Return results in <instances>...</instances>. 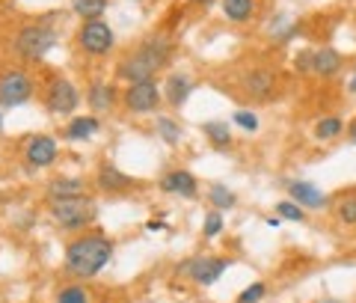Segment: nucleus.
Returning <instances> with one entry per match:
<instances>
[{
  "mask_svg": "<svg viewBox=\"0 0 356 303\" xmlns=\"http://www.w3.org/2000/svg\"><path fill=\"white\" fill-rule=\"evenodd\" d=\"M158 72H161L158 65H154L146 54L137 48V54H131V57H125L119 63L116 77H119V81H128V84H143V81H152Z\"/></svg>",
  "mask_w": 356,
  "mask_h": 303,
  "instance_id": "1a4fd4ad",
  "label": "nucleus"
},
{
  "mask_svg": "<svg viewBox=\"0 0 356 303\" xmlns=\"http://www.w3.org/2000/svg\"><path fill=\"white\" fill-rule=\"evenodd\" d=\"M344 131H348V122L341 116H321L315 122V128H312V137L318 143H332V140H339Z\"/></svg>",
  "mask_w": 356,
  "mask_h": 303,
  "instance_id": "2eb2a0df",
  "label": "nucleus"
},
{
  "mask_svg": "<svg viewBox=\"0 0 356 303\" xmlns=\"http://www.w3.org/2000/svg\"><path fill=\"white\" fill-rule=\"evenodd\" d=\"M146 229H149V232H161V229H163V220H149Z\"/></svg>",
  "mask_w": 356,
  "mask_h": 303,
  "instance_id": "72a5a7b5",
  "label": "nucleus"
},
{
  "mask_svg": "<svg viewBox=\"0 0 356 303\" xmlns=\"http://www.w3.org/2000/svg\"><path fill=\"white\" fill-rule=\"evenodd\" d=\"M72 9L77 15H81L83 21H95V18H102L104 15V9H107V0H69Z\"/></svg>",
  "mask_w": 356,
  "mask_h": 303,
  "instance_id": "b1692460",
  "label": "nucleus"
},
{
  "mask_svg": "<svg viewBox=\"0 0 356 303\" xmlns=\"http://www.w3.org/2000/svg\"><path fill=\"white\" fill-rule=\"evenodd\" d=\"M98 185H102V187L107 190V194H119V190H128V187H134L137 182H134L131 176L119 173L116 166L104 164V166H102V173H98Z\"/></svg>",
  "mask_w": 356,
  "mask_h": 303,
  "instance_id": "f3484780",
  "label": "nucleus"
},
{
  "mask_svg": "<svg viewBox=\"0 0 356 303\" xmlns=\"http://www.w3.org/2000/svg\"><path fill=\"white\" fill-rule=\"evenodd\" d=\"M267 226H270V229H280V226H282V217H280V215H276V217H267Z\"/></svg>",
  "mask_w": 356,
  "mask_h": 303,
  "instance_id": "f704fd0d",
  "label": "nucleus"
},
{
  "mask_svg": "<svg viewBox=\"0 0 356 303\" xmlns=\"http://www.w3.org/2000/svg\"><path fill=\"white\" fill-rule=\"evenodd\" d=\"M222 226H226V223H222V211H208V215H205V238H217V235L222 232Z\"/></svg>",
  "mask_w": 356,
  "mask_h": 303,
  "instance_id": "c756f323",
  "label": "nucleus"
},
{
  "mask_svg": "<svg viewBox=\"0 0 356 303\" xmlns=\"http://www.w3.org/2000/svg\"><path fill=\"white\" fill-rule=\"evenodd\" d=\"M0 131H3V114H0Z\"/></svg>",
  "mask_w": 356,
  "mask_h": 303,
  "instance_id": "58836bf2",
  "label": "nucleus"
},
{
  "mask_svg": "<svg viewBox=\"0 0 356 303\" xmlns=\"http://www.w3.org/2000/svg\"><path fill=\"white\" fill-rule=\"evenodd\" d=\"M161 190H166V194H178L184 199H193L199 194V185H196V176L187 173V170H172L166 173L161 178Z\"/></svg>",
  "mask_w": 356,
  "mask_h": 303,
  "instance_id": "ddd939ff",
  "label": "nucleus"
},
{
  "mask_svg": "<svg viewBox=\"0 0 356 303\" xmlns=\"http://www.w3.org/2000/svg\"><path fill=\"white\" fill-rule=\"evenodd\" d=\"M276 215H280L282 220H291V223H303L306 220V208L297 205L294 199H282L280 205H276Z\"/></svg>",
  "mask_w": 356,
  "mask_h": 303,
  "instance_id": "a878e982",
  "label": "nucleus"
},
{
  "mask_svg": "<svg viewBox=\"0 0 356 303\" xmlns=\"http://www.w3.org/2000/svg\"><path fill=\"white\" fill-rule=\"evenodd\" d=\"M24 158L30 166H36V170L51 166L57 161V140L48 137V134H36V137H30L24 146Z\"/></svg>",
  "mask_w": 356,
  "mask_h": 303,
  "instance_id": "f8f14e48",
  "label": "nucleus"
},
{
  "mask_svg": "<svg viewBox=\"0 0 356 303\" xmlns=\"http://www.w3.org/2000/svg\"><path fill=\"white\" fill-rule=\"evenodd\" d=\"M125 104L131 114H152L161 104V89L154 81H143V84H131L125 89Z\"/></svg>",
  "mask_w": 356,
  "mask_h": 303,
  "instance_id": "6e6552de",
  "label": "nucleus"
},
{
  "mask_svg": "<svg viewBox=\"0 0 356 303\" xmlns=\"http://www.w3.org/2000/svg\"><path fill=\"white\" fill-rule=\"evenodd\" d=\"M294 69H297V72H303V75H312V51H297Z\"/></svg>",
  "mask_w": 356,
  "mask_h": 303,
  "instance_id": "2f4dec72",
  "label": "nucleus"
},
{
  "mask_svg": "<svg viewBox=\"0 0 356 303\" xmlns=\"http://www.w3.org/2000/svg\"><path fill=\"white\" fill-rule=\"evenodd\" d=\"M202 134L211 140L214 149H229V146H232V128H229V122H220V119L202 122Z\"/></svg>",
  "mask_w": 356,
  "mask_h": 303,
  "instance_id": "aec40b11",
  "label": "nucleus"
},
{
  "mask_svg": "<svg viewBox=\"0 0 356 303\" xmlns=\"http://www.w3.org/2000/svg\"><path fill=\"white\" fill-rule=\"evenodd\" d=\"M187 3H193V6H211V3H217V0H187Z\"/></svg>",
  "mask_w": 356,
  "mask_h": 303,
  "instance_id": "c9c22d12",
  "label": "nucleus"
},
{
  "mask_svg": "<svg viewBox=\"0 0 356 303\" xmlns=\"http://www.w3.org/2000/svg\"><path fill=\"white\" fill-rule=\"evenodd\" d=\"M98 128H102V122H98L95 116H77L69 122V128H65V137L69 140H89V137H95Z\"/></svg>",
  "mask_w": 356,
  "mask_h": 303,
  "instance_id": "6ab92c4d",
  "label": "nucleus"
},
{
  "mask_svg": "<svg viewBox=\"0 0 356 303\" xmlns=\"http://www.w3.org/2000/svg\"><path fill=\"white\" fill-rule=\"evenodd\" d=\"M57 303H89V291L83 286H63L57 291Z\"/></svg>",
  "mask_w": 356,
  "mask_h": 303,
  "instance_id": "bb28decb",
  "label": "nucleus"
},
{
  "mask_svg": "<svg viewBox=\"0 0 356 303\" xmlns=\"http://www.w3.org/2000/svg\"><path fill=\"white\" fill-rule=\"evenodd\" d=\"M276 84H280V75H276L273 69H267V65H259V69H250L247 75H243V89H247L250 98H255V101L270 98Z\"/></svg>",
  "mask_w": 356,
  "mask_h": 303,
  "instance_id": "9d476101",
  "label": "nucleus"
},
{
  "mask_svg": "<svg viewBox=\"0 0 356 303\" xmlns=\"http://www.w3.org/2000/svg\"><path fill=\"white\" fill-rule=\"evenodd\" d=\"M113 256V241L102 232H86L65 247V274L77 279H92Z\"/></svg>",
  "mask_w": 356,
  "mask_h": 303,
  "instance_id": "f257e3e1",
  "label": "nucleus"
},
{
  "mask_svg": "<svg viewBox=\"0 0 356 303\" xmlns=\"http://www.w3.org/2000/svg\"><path fill=\"white\" fill-rule=\"evenodd\" d=\"M336 217L344 226H356V196H344L336 205Z\"/></svg>",
  "mask_w": 356,
  "mask_h": 303,
  "instance_id": "cd10ccee",
  "label": "nucleus"
},
{
  "mask_svg": "<svg viewBox=\"0 0 356 303\" xmlns=\"http://www.w3.org/2000/svg\"><path fill=\"white\" fill-rule=\"evenodd\" d=\"M264 295H267V286L264 283H252V286H247V288L241 291L238 303H259Z\"/></svg>",
  "mask_w": 356,
  "mask_h": 303,
  "instance_id": "7c9ffc66",
  "label": "nucleus"
},
{
  "mask_svg": "<svg viewBox=\"0 0 356 303\" xmlns=\"http://www.w3.org/2000/svg\"><path fill=\"white\" fill-rule=\"evenodd\" d=\"M341 54L336 48H318L312 51V75L318 77H336L341 72Z\"/></svg>",
  "mask_w": 356,
  "mask_h": 303,
  "instance_id": "4468645a",
  "label": "nucleus"
},
{
  "mask_svg": "<svg viewBox=\"0 0 356 303\" xmlns=\"http://www.w3.org/2000/svg\"><path fill=\"white\" fill-rule=\"evenodd\" d=\"M48 196L51 199L83 196V182H81V178H54V182L48 185Z\"/></svg>",
  "mask_w": 356,
  "mask_h": 303,
  "instance_id": "412c9836",
  "label": "nucleus"
},
{
  "mask_svg": "<svg viewBox=\"0 0 356 303\" xmlns=\"http://www.w3.org/2000/svg\"><path fill=\"white\" fill-rule=\"evenodd\" d=\"M288 196H291L297 205H303L306 211H315V208H327V194L321 190L318 185L306 182V178H291L288 182Z\"/></svg>",
  "mask_w": 356,
  "mask_h": 303,
  "instance_id": "9b49d317",
  "label": "nucleus"
},
{
  "mask_svg": "<svg viewBox=\"0 0 356 303\" xmlns=\"http://www.w3.org/2000/svg\"><path fill=\"white\" fill-rule=\"evenodd\" d=\"M154 128H158L161 140L170 146H178V140H181V128H178V122H172L170 116H158L154 119Z\"/></svg>",
  "mask_w": 356,
  "mask_h": 303,
  "instance_id": "393cba45",
  "label": "nucleus"
},
{
  "mask_svg": "<svg viewBox=\"0 0 356 303\" xmlns=\"http://www.w3.org/2000/svg\"><path fill=\"white\" fill-rule=\"evenodd\" d=\"M208 199H211V205H214L217 211H229V208H235V205H238L235 190H229L222 182H214V185L208 187Z\"/></svg>",
  "mask_w": 356,
  "mask_h": 303,
  "instance_id": "5701e85b",
  "label": "nucleus"
},
{
  "mask_svg": "<svg viewBox=\"0 0 356 303\" xmlns=\"http://www.w3.org/2000/svg\"><path fill=\"white\" fill-rule=\"evenodd\" d=\"M193 93V81L187 75H170L166 77V101L172 107H181Z\"/></svg>",
  "mask_w": 356,
  "mask_h": 303,
  "instance_id": "dca6fc26",
  "label": "nucleus"
},
{
  "mask_svg": "<svg viewBox=\"0 0 356 303\" xmlns=\"http://www.w3.org/2000/svg\"><path fill=\"white\" fill-rule=\"evenodd\" d=\"M33 95V81H30V75L27 72H6L3 77H0V107H18V104H24V101H30Z\"/></svg>",
  "mask_w": 356,
  "mask_h": 303,
  "instance_id": "0eeeda50",
  "label": "nucleus"
},
{
  "mask_svg": "<svg viewBox=\"0 0 356 303\" xmlns=\"http://www.w3.org/2000/svg\"><path fill=\"white\" fill-rule=\"evenodd\" d=\"M44 104H48L51 114L69 116L77 110V104H81V93L74 89V84L69 77H54L48 84V93H44Z\"/></svg>",
  "mask_w": 356,
  "mask_h": 303,
  "instance_id": "423d86ee",
  "label": "nucleus"
},
{
  "mask_svg": "<svg viewBox=\"0 0 356 303\" xmlns=\"http://www.w3.org/2000/svg\"><path fill=\"white\" fill-rule=\"evenodd\" d=\"M51 217L60 229H83L89 220L95 217V205L86 194L72 199H51Z\"/></svg>",
  "mask_w": 356,
  "mask_h": 303,
  "instance_id": "f03ea898",
  "label": "nucleus"
},
{
  "mask_svg": "<svg viewBox=\"0 0 356 303\" xmlns=\"http://www.w3.org/2000/svg\"><path fill=\"white\" fill-rule=\"evenodd\" d=\"M344 137H348V143H350V146H356V119H350V122H348V131H344Z\"/></svg>",
  "mask_w": 356,
  "mask_h": 303,
  "instance_id": "473e14b6",
  "label": "nucleus"
},
{
  "mask_svg": "<svg viewBox=\"0 0 356 303\" xmlns=\"http://www.w3.org/2000/svg\"><path fill=\"white\" fill-rule=\"evenodd\" d=\"M222 15L235 24H243L255 15V0H222Z\"/></svg>",
  "mask_w": 356,
  "mask_h": 303,
  "instance_id": "4be33fe9",
  "label": "nucleus"
},
{
  "mask_svg": "<svg viewBox=\"0 0 356 303\" xmlns=\"http://www.w3.org/2000/svg\"><path fill=\"white\" fill-rule=\"evenodd\" d=\"M348 93H353V95H356V72L350 75V81H348Z\"/></svg>",
  "mask_w": 356,
  "mask_h": 303,
  "instance_id": "e433bc0d",
  "label": "nucleus"
},
{
  "mask_svg": "<svg viewBox=\"0 0 356 303\" xmlns=\"http://www.w3.org/2000/svg\"><path fill=\"white\" fill-rule=\"evenodd\" d=\"M315 303H341V300H336V297H321V300H315Z\"/></svg>",
  "mask_w": 356,
  "mask_h": 303,
  "instance_id": "4c0bfd02",
  "label": "nucleus"
},
{
  "mask_svg": "<svg viewBox=\"0 0 356 303\" xmlns=\"http://www.w3.org/2000/svg\"><path fill=\"white\" fill-rule=\"evenodd\" d=\"M229 265L232 262L220 259V256H193V259H187V262L178 265V274L191 277L196 286H214Z\"/></svg>",
  "mask_w": 356,
  "mask_h": 303,
  "instance_id": "20e7f679",
  "label": "nucleus"
},
{
  "mask_svg": "<svg viewBox=\"0 0 356 303\" xmlns=\"http://www.w3.org/2000/svg\"><path fill=\"white\" fill-rule=\"evenodd\" d=\"M113 27L107 24V21L102 18H95V21H83L81 30H77V45L86 51V54H92V57H102V54H107L110 48H113Z\"/></svg>",
  "mask_w": 356,
  "mask_h": 303,
  "instance_id": "39448f33",
  "label": "nucleus"
},
{
  "mask_svg": "<svg viewBox=\"0 0 356 303\" xmlns=\"http://www.w3.org/2000/svg\"><path fill=\"white\" fill-rule=\"evenodd\" d=\"M232 122H235L241 131H247V134H255V131H259V116H255L252 110H235Z\"/></svg>",
  "mask_w": 356,
  "mask_h": 303,
  "instance_id": "c85d7f7f",
  "label": "nucleus"
},
{
  "mask_svg": "<svg viewBox=\"0 0 356 303\" xmlns=\"http://www.w3.org/2000/svg\"><path fill=\"white\" fill-rule=\"evenodd\" d=\"M54 45H57V30L54 27H44V24H27L21 27L18 39H15V51L21 54L24 60L36 63L48 54Z\"/></svg>",
  "mask_w": 356,
  "mask_h": 303,
  "instance_id": "7ed1b4c3",
  "label": "nucleus"
},
{
  "mask_svg": "<svg viewBox=\"0 0 356 303\" xmlns=\"http://www.w3.org/2000/svg\"><path fill=\"white\" fill-rule=\"evenodd\" d=\"M86 101H89V107H92V110H110V107H113V101H116V89L110 84L95 81L92 86H89Z\"/></svg>",
  "mask_w": 356,
  "mask_h": 303,
  "instance_id": "a211bd4d",
  "label": "nucleus"
}]
</instances>
